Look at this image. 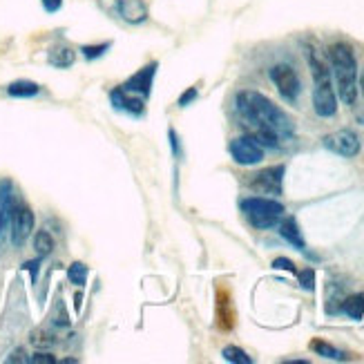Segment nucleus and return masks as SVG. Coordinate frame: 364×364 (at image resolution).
Listing matches in <instances>:
<instances>
[{
    "label": "nucleus",
    "instance_id": "obj_4",
    "mask_svg": "<svg viewBox=\"0 0 364 364\" xmlns=\"http://www.w3.org/2000/svg\"><path fill=\"white\" fill-rule=\"evenodd\" d=\"M242 212L246 215L255 228L260 230H269L280 223L284 217V206L275 199H264V197H248L242 201Z\"/></svg>",
    "mask_w": 364,
    "mask_h": 364
},
{
    "label": "nucleus",
    "instance_id": "obj_14",
    "mask_svg": "<svg viewBox=\"0 0 364 364\" xmlns=\"http://www.w3.org/2000/svg\"><path fill=\"white\" fill-rule=\"evenodd\" d=\"M77 61V52L68 45H54L47 52V63L52 68H58V70H68L74 65Z\"/></svg>",
    "mask_w": 364,
    "mask_h": 364
},
{
    "label": "nucleus",
    "instance_id": "obj_6",
    "mask_svg": "<svg viewBox=\"0 0 364 364\" xmlns=\"http://www.w3.org/2000/svg\"><path fill=\"white\" fill-rule=\"evenodd\" d=\"M269 77L277 88V92L282 94V99H286L288 103H295L299 99V94H302V81H299L297 72L291 65H286V63L273 65Z\"/></svg>",
    "mask_w": 364,
    "mask_h": 364
},
{
    "label": "nucleus",
    "instance_id": "obj_3",
    "mask_svg": "<svg viewBox=\"0 0 364 364\" xmlns=\"http://www.w3.org/2000/svg\"><path fill=\"white\" fill-rule=\"evenodd\" d=\"M308 58V68L313 74V108L317 116L322 119H331L338 112V96L333 90V83H331V70L326 68V63L317 56L315 49L306 52Z\"/></svg>",
    "mask_w": 364,
    "mask_h": 364
},
{
    "label": "nucleus",
    "instance_id": "obj_30",
    "mask_svg": "<svg viewBox=\"0 0 364 364\" xmlns=\"http://www.w3.org/2000/svg\"><path fill=\"white\" fill-rule=\"evenodd\" d=\"M38 266H40V260H34V262H25L23 269L31 273V280L36 282V273H38Z\"/></svg>",
    "mask_w": 364,
    "mask_h": 364
},
{
    "label": "nucleus",
    "instance_id": "obj_26",
    "mask_svg": "<svg viewBox=\"0 0 364 364\" xmlns=\"http://www.w3.org/2000/svg\"><path fill=\"white\" fill-rule=\"evenodd\" d=\"M273 269L277 271H288V273H297L295 264L291 260H286V257H277V260L273 262Z\"/></svg>",
    "mask_w": 364,
    "mask_h": 364
},
{
    "label": "nucleus",
    "instance_id": "obj_31",
    "mask_svg": "<svg viewBox=\"0 0 364 364\" xmlns=\"http://www.w3.org/2000/svg\"><path fill=\"white\" fill-rule=\"evenodd\" d=\"M7 362H29V358H25V351L23 349H18V351H14L12 356L7 358Z\"/></svg>",
    "mask_w": 364,
    "mask_h": 364
},
{
    "label": "nucleus",
    "instance_id": "obj_22",
    "mask_svg": "<svg viewBox=\"0 0 364 364\" xmlns=\"http://www.w3.org/2000/svg\"><path fill=\"white\" fill-rule=\"evenodd\" d=\"M68 280L79 288L85 286V280H88V266H85L83 262H74L68 269Z\"/></svg>",
    "mask_w": 364,
    "mask_h": 364
},
{
    "label": "nucleus",
    "instance_id": "obj_20",
    "mask_svg": "<svg viewBox=\"0 0 364 364\" xmlns=\"http://www.w3.org/2000/svg\"><path fill=\"white\" fill-rule=\"evenodd\" d=\"M34 248L40 257H47L52 251H54V239L47 230H38L36 237H34Z\"/></svg>",
    "mask_w": 364,
    "mask_h": 364
},
{
    "label": "nucleus",
    "instance_id": "obj_8",
    "mask_svg": "<svg viewBox=\"0 0 364 364\" xmlns=\"http://www.w3.org/2000/svg\"><path fill=\"white\" fill-rule=\"evenodd\" d=\"M324 148L331 150V152H335L340 157H345V159H353V157H358L360 155V139L356 132H351V130H338L333 134H326L324 136Z\"/></svg>",
    "mask_w": 364,
    "mask_h": 364
},
{
    "label": "nucleus",
    "instance_id": "obj_7",
    "mask_svg": "<svg viewBox=\"0 0 364 364\" xmlns=\"http://www.w3.org/2000/svg\"><path fill=\"white\" fill-rule=\"evenodd\" d=\"M230 157L239 166H257L264 159V148L253 136H239L230 143Z\"/></svg>",
    "mask_w": 364,
    "mask_h": 364
},
{
    "label": "nucleus",
    "instance_id": "obj_15",
    "mask_svg": "<svg viewBox=\"0 0 364 364\" xmlns=\"http://www.w3.org/2000/svg\"><path fill=\"white\" fill-rule=\"evenodd\" d=\"M217 322L221 331H230L235 326V310H232L230 295L226 291H219V297H217Z\"/></svg>",
    "mask_w": 364,
    "mask_h": 364
},
{
    "label": "nucleus",
    "instance_id": "obj_1",
    "mask_svg": "<svg viewBox=\"0 0 364 364\" xmlns=\"http://www.w3.org/2000/svg\"><path fill=\"white\" fill-rule=\"evenodd\" d=\"M237 110L251 136L257 139L262 148H280L282 141H288L295 134V125L291 116L282 112L277 105L255 90H244L237 94Z\"/></svg>",
    "mask_w": 364,
    "mask_h": 364
},
{
    "label": "nucleus",
    "instance_id": "obj_11",
    "mask_svg": "<svg viewBox=\"0 0 364 364\" xmlns=\"http://www.w3.org/2000/svg\"><path fill=\"white\" fill-rule=\"evenodd\" d=\"M157 63H148L143 70H139L136 74H132L130 79H127L121 88L132 92V94H139L141 99H148L150 92H152V81H155V74H157Z\"/></svg>",
    "mask_w": 364,
    "mask_h": 364
},
{
    "label": "nucleus",
    "instance_id": "obj_2",
    "mask_svg": "<svg viewBox=\"0 0 364 364\" xmlns=\"http://www.w3.org/2000/svg\"><path fill=\"white\" fill-rule=\"evenodd\" d=\"M331 68H333L335 88L340 94V101L345 105H353L358 99V61L353 54L351 45L347 42H335L329 49Z\"/></svg>",
    "mask_w": 364,
    "mask_h": 364
},
{
    "label": "nucleus",
    "instance_id": "obj_9",
    "mask_svg": "<svg viewBox=\"0 0 364 364\" xmlns=\"http://www.w3.org/2000/svg\"><path fill=\"white\" fill-rule=\"evenodd\" d=\"M34 230V212H31L23 203H16L12 212V221H9V232H12V244L23 246Z\"/></svg>",
    "mask_w": 364,
    "mask_h": 364
},
{
    "label": "nucleus",
    "instance_id": "obj_32",
    "mask_svg": "<svg viewBox=\"0 0 364 364\" xmlns=\"http://www.w3.org/2000/svg\"><path fill=\"white\" fill-rule=\"evenodd\" d=\"M360 88H362V94H364V72H362V77H360Z\"/></svg>",
    "mask_w": 364,
    "mask_h": 364
},
{
    "label": "nucleus",
    "instance_id": "obj_25",
    "mask_svg": "<svg viewBox=\"0 0 364 364\" xmlns=\"http://www.w3.org/2000/svg\"><path fill=\"white\" fill-rule=\"evenodd\" d=\"M197 96H199V90H197V88H188L184 94L179 96V101H177V103H179V108H188V105H190L192 101H195Z\"/></svg>",
    "mask_w": 364,
    "mask_h": 364
},
{
    "label": "nucleus",
    "instance_id": "obj_10",
    "mask_svg": "<svg viewBox=\"0 0 364 364\" xmlns=\"http://www.w3.org/2000/svg\"><path fill=\"white\" fill-rule=\"evenodd\" d=\"M284 166H273L266 168L262 173H257L255 179L251 181V188L262 195H282V181H284Z\"/></svg>",
    "mask_w": 364,
    "mask_h": 364
},
{
    "label": "nucleus",
    "instance_id": "obj_29",
    "mask_svg": "<svg viewBox=\"0 0 364 364\" xmlns=\"http://www.w3.org/2000/svg\"><path fill=\"white\" fill-rule=\"evenodd\" d=\"M168 136H170V148H173V152H175V157L179 159V157H181V145H179V139H177V132H175V130H170V132H168Z\"/></svg>",
    "mask_w": 364,
    "mask_h": 364
},
{
    "label": "nucleus",
    "instance_id": "obj_23",
    "mask_svg": "<svg viewBox=\"0 0 364 364\" xmlns=\"http://www.w3.org/2000/svg\"><path fill=\"white\" fill-rule=\"evenodd\" d=\"M112 47V42H101V45H83L81 47V54L88 58V61H96L105 56V52Z\"/></svg>",
    "mask_w": 364,
    "mask_h": 364
},
{
    "label": "nucleus",
    "instance_id": "obj_16",
    "mask_svg": "<svg viewBox=\"0 0 364 364\" xmlns=\"http://www.w3.org/2000/svg\"><path fill=\"white\" fill-rule=\"evenodd\" d=\"M280 235H282V237H284L288 244L293 246V248H297V251L306 253V242H304L302 232H299L297 221H295L293 217H286V219L282 221V226H280Z\"/></svg>",
    "mask_w": 364,
    "mask_h": 364
},
{
    "label": "nucleus",
    "instance_id": "obj_13",
    "mask_svg": "<svg viewBox=\"0 0 364 364\" xmlns=\"http://www.w3.org/2000/svg\"><path fill=\"white\" fill-rule=\"evenodd\" d=\"M14 186L12 181H0V239L5 237V232L9 230V221H12L14 212Z\"/></svg>",
    "mask_w": 364,
    "mask_h": 364
},
{
    "label": "nucleus",
    "instance_id": "obj_24",
    "mask_svg": "<svg viewBox=\"0 0 364 364\" xmlns=\"http://www.w3.org/2000/svg\"><path fill=\"white\" fill-rule=\"evenodd\" d=\"M297 280H299V286L304 288V291H315V271L313 269H304L295 273Z\"/></svg>",
    "mask_w": 364,
    "mask_h": 364
},
{
    "label": "nucleus",
    "instance_id": "obj_17",
    "mask_svg": "<svg viewBox=\"0 0 364 364\" xmlns=\"http://www.w3.org/2000/svg\"><path fill=\"white\" fill-rule=\"evenodd\" d=\"M7 94L14 99H31V96L40 94V85L34 81H14L7 85Z\"/></svg>",
    "mask_w": 364,
    "mask_h": 364
},
{
    "label": "nucleus",
    "instance_id": "obj_18",
    "mask_svg": "<svg viewBox=\"0 0 364 364\" xmlns=\"http://www.w3.org/2000/svg\"><path fill=\"white\" fill-rule=\"evenodd\" d=\"M310 349H313V351L317 353V356H322V358H326V360H338V362L349 360V356H347L345 351L331 347L329 342H324V340H313V342H310Z\"/></svg>",
    "mask_w": 364,
    "mask_h": 364
},
{
    "label": "nucleus",
    "instance_id": "obj_27",
    "mask_svg": "<svg viewBox=\"0 0 364 364\" xmlns=\"http://www.w3.org/2000/svg\"><path fill=\"white\" fill-rule=\"evenodd\" d=\"M29 362H31V364H54L56 358L52 356V353H36V356L29 358Z\"/></svg>",
    "mask_w": 364,
    "mask_h": 364
},
{
    "label": "nucleus",
    "instance_id": "obj_28",
    "mask_svg": "<svg viewBox=\"0 0 364 364\" xmlns=\"http://www.w3.org/2000/svg\"><path fill=\"white\" fill-rule=\"evenodd\" d=\"M40 5L47 14H56V12H61L63 0H40Z\"/></svg>",
    "mask_w": 364,
    "mask_h": 364
},
{
    "label": "nucleus",
    "instance_id": "obj_19",
    "mask_svg": "<svg viewBox=\"0 0 364 364\" xmlns=\"http://www.w3.org/2000/svg\"><path fill=\"white\" fill-rule=\"evenodd\" d=\"M342 310L351 317V319H362L364 317V293L351 295L342 302Z\"/></svg>",
    "mask_w": 364,
    "mask_h": 364
},
{
    "label": "nucleus",
    "instance_id": "obj_21",
    "mask_svg": "<svg viewBox=\"0 0 364 364\" xmlns=\"http://www.w3.org/2000/svg\"><path fill=\"white\" fill-rule=\"evenodd\" d=\"M221 358L226 362H232V364H253V358L246 351H242L239 347H226L221 351Z\"/></svg>",
    "mask_w": 364,
    "mask_h": 364
},
{
    "label": "nucleus",
    "instance_id": "obj_12",
    "mask_svg": "<svg viewBox=\"0 0 364 364\" xmlns=\"http://www.w3.org/2000/svg\"><path fill=\"white\" fill-rule=\"evenodd\" d=\"M110 103L114 105V110L125 112L130 116H143V112H145V101L136 99V94L127 92L123 88H114L110 92Z\"/></svg>",
    "mask_w": 364,
    "mask_h": 364
},
{
    "label": "nucleus",
    "instance_id": "obj_5",
    "mask_svg": "<svg viewBox=\"0 0 364 364\" xmlns=\"http://www.w3.org/2000/svg\"><path fill=\"white\" fill-rule=\"evenodd\" d=\"M99 7L127 25H141L148 20V5L143 0H99Z\"/></svg>",
    "mask_w": 364,
    "mask_h": 364
}]
</instances>
